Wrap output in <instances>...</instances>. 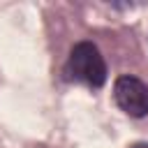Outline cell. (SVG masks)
I'll return each mask as SVG.
<instances>
[{"label":"cell","mask_w":148,"mask_h":148,"mask_svg":"<svg viewBox=\"0 0 148 148\" xmlns=\"http://www.w3.org/2000/svg\"><path fill=\"white\" fill-rule=\"evenodd\" d=\"M65 74H67V79L79 81L88 88H102L106 83L109 69H106V60H104L99 46L90 39L76 42L67 56Z\"/></svg>","instance_id":"6da1fadb"},{"label":"cell","mask_w":148,"mask_h":148,"mask_svg":"<svg viewBox=\"0 0 148 148\" xmlns=\"http://www.w3.org/2000/svg\"><path fill=\"white\" fill-rule=\"evenodd\" d=\"M113 102L130 118L148 116V83L134 74H120L113 81Z\"/></svg>","instance_id":"7a4b0ae2"},{"label":"cell","mask_w":148,"mask_h":148,"mask_svg":"<svg viewBox=\"0 0 148 148\" xmlns=\"http://www.w3.org/2000/svg\"><path fill=\"white\" fill-rule=\"evenodd\" d=\"M132 148H148V141H139V143H134Z\"/></svg>","instance_id":"3957f363"}]
</instances>
